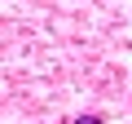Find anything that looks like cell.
<instances>
[{"mask_svg": "<svg viewBox=\"0 0 132 124\" xmlns=\"http://www.w3.org/2000/svg\"><path fill=\"white\" fill-rule=\"evenodd\" d=\"M75 124H101V115H79Z\"/></svg>", "mask_w": 132, "mask_h": 124, "instance_id": "1", "label": "cell"}]
</instances>
